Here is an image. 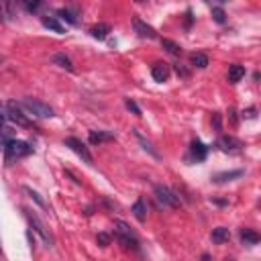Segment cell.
<instances>
[{"label":"cell","instance_id":"obj_1","mask_svg":"<svg viewBox=\"0 0 261 261\" xmlns=\"http://www.w3.org/2000/svg\"><path fill=\"white\" fill-rule=\"evenodd\" d=\"M114 237L127 251H139V239L131 231V226L122 221H114Z\"/></svg>","mask_w":261,"mask_h":261},{"label":"cell","instance_id":"obj_2","mask_svg":"<svg viewBox=\"0 0 261 261\" xmlns=\"http://www.w3.org/2000/svg\"><path fill=\"white\" fill-rule=\"evenodd\" d=\"M33 153V147H31L27 141H17V139H10L4 143V159L6 163L14 161V159H21V157H27Z\"/></svg>","mask_w":261,"mask_h":261},{"label":"cell","instance_id":"obj_3","mask_svg":"<svg viewBox=\"0 0 261 261\" xmlns=\"http://www.w3.org/2000/svg\"><path fill=\"white\" fill-rule=\"evenodd\" d=\"M21 106H25V109L33 116H37V118H51L53 116V109H51V106L41 102V100H37V98H25L21 102Z\"/></svg>","mask_w":261,"mask_h":261},{"label":"cell","instance_id":"obj_4","mask_svg":"<svg viewBox=\"0 0 261 261\" xmlns=\"http://www.w3.org/2000/svg\"><path fill=\"white\" fill-rule=\"evenodd\" d=\"M155 198L161 206H167V208H180V196L176 192H172L167 186H155Z\"/></svg>","mask_w":261,"mask_h":261},{"label":"cell","instance_id":"obj_5","mask_svg":"<svg viewBox=\"0 0 261 261\" xmlns=\"http://www.w3.org/2000/svg\"><path fill=\"white\" fill-rule=\"evenodd\" d=\"M6 116H8V120H12L14 125H19V127H25V129L31 127V120L23 112L21 104H17L14 100H8V104H6Z\"/></svg>","mask_w":261,"mask_h":261},{"label":"cell","instance_id":"obj_6","mask_svg":"<svg viewBox=\"0 0 261 261\" xmlns=\"http://www.w3.org/2000/svg\"><path fill=\"white\" fill-rule=\"evenodd\" d=\"M27 212V221H29V224H31V228H33V231L45 241V243H47L49 245V247H51V245H53V237L49 235V231H47V228H45V224L39 221V217H37V214L35 212H31V210H25Z\"/></svg>","mask_w":261,"mask_h":261},{"label":"cell","instance_id":"obj_7","mask_svg":"<svg viewBox=\"0 0 261 261\" xmlns=\"http://www.w3.org/2000/svg\"><path fill=\"white\" fill-rule=\"evenodd\" d=\"M64 145L70 147V149L75 153V155L82 157L86 163H92V161H94V159H92V153L88 151V147H86L80 139H75V137H66V139H64Z\"/></svg>","mask_w":261,"mask_h":261},{"label":"cell","instance_id":"obj_8","mask_svg":"<svg viewBox=\"0 0 261 261\" xmlns=\"http://www.w3.org/2000/svg\"><path fill=\"white\" fill-rule=\"evenodd\" d=\"M133 29H135V33L139 35L141 39H157V31L153 29V27H149L143 19H139V17H135L133 19Z\"/></svg>","mask_w":261,"mask_h":261},{"label":"cell","instance_id":"obj_9","mask_svg":"<svg viewBox=\"0 0 261 261\" xmlns=\"http://www.w3.org/2000/svg\"><path fill=\"white\" fill-rule=\"evenodd\" d=\"M219 147L224 151V153H235V151H239L241 147H243V143L237 139V137H233V135H221L219 137Z\"/></svg>","mask_w":261,"mask_h":261},{"label":"cell","instance_id":"obj_10","mask_svg":"<svg viewBox=\"0 0 261 261\" xmlns=\"http://www.w3.org/2000/svg\"><path fill=\"white\" fill-rule=\"evenodd\" d=\"M131 212H133V217L139 223H145L147 221V202H145V198H137V202L133 204Z\"/></svg>","mask_w":261,"mask_h":261},{"label":"cell","instance_id":"obj_11","mask_svg":"<svg viewBox=\"0 0 261 261\" xmlns=\"http://www.w3.org/2000/svg\"><path fill=\"white\" fill-rule=\"evenodd\" d=\"M190 153H192V157L196 159V161H204L206 159V155H208V147L202 143V141H192V147H190Z\"/></svg>","mask_w":261,"mask_h":261},{"label":"cell","instance_id":"obj_12","mask_svg":"<svg viewBox=\"0 0 261 261\" xmlns=\"http://www.w3.org/2000/svg\"><path fill=\"white\" fill-rule=\"evenodd\" d=\"M151 75L155 82H167V78H170V66L167 64H155L151 70Z\"/></svg>","mask_w":261,"mask_h":261},{"label":"cell","instance_id":"obj_13","mask_svg":"<svg viewBox=\"0 0 261 261\" xmlns=\"http://www.w3.org/2000/svg\"><path fill=\"white\" fill-rule=\"evenodd\" d=\"M239 237H241V243L247 245V247H253V245H257V243L261 241V237L253 231V228H241Z\"/></svg>","mask_w":261,"mask_h":261},{"label":"cell","instance_id":"obj_14","mask_svg":"<svg viewBox=\"0 0 261 261\" xmlns=\"http://www.w3.org/2000/svg\"><path fill=\"white\" fill-rule=\"evenodd\" d=\"M210 239H212V243L223 245V243H226L228 239H231V231H228L226 226H217V228H212Z\"/></svg>","mask_w":261,"mask_h":261},{"label":"cell","instance_id":"obj_15","mask_svg":"<svg viewBox=\"0 0 261 261\" xmlns=\"http://www.w3.org/2000/svg\"><path fill=\"white\" fill-rule=\"evenodd\" d=\"M88 139H90L92 145H98V143H104V141H112L114 133H111V131H90Z\"/></svg>","mask_w":261,"mask_h":261},{"label":"cell","instance_id":"obj_16","mask_svg":"<svg viewBox=\"0 0 261 261\" xmlns=\"http://www.w3.org/2000/svg\"><path fill=\"white\" fill-rule=\"evenodd\" d=\"M57 19L66 21L68 25H78V23H80L78 10H72V8H59V10H57Z\"/></svg>","mask_w":261,"mask_h":261},{"label":"cell","instance_id":"obj_17","mask_svg":"<svg viewBox=\"0 0 261 261\" xmlns=\"http://www.w3.org/2000/svg\"><path fill=\"white\" fill-rule=\"evenodd\" d=\"M111 25H106V23H98V25H94L90 29V35L94 37V39H98V41H102V39H106L109 37V33H111Z\"/></svg>","mask_w":261,"mask_h":261},{"label":"cell","instance_id":"obj_18","mask_svg":"<svg viewBox=\"0 0 261 261\" xmlns=\"http://www.w3.org/2000/svg\"><path fill=\"white\" fill-rule=\"evenodd\" d=\"M245 78V68L239 66V64H233V66H228V82L231 84H237Z\"/></svg>","mask_w":261,"mask_h":261},{"label":"cell","instance_id":"obj_19","mask_svg":"<svg viewBox=\"0 0 261 261\" xmlns=\"http://www.w3.org/2000/svg\"><path fill=\"white\" fill-rule=\"evenodd\" d=\"M41 23H43V27L51 29L53 33H59V35H64V31H66L64 25L57 21V17H41Z\"/></svg>","mask_w":261,"mask_h":261},{"label":"cell","instance_id":"obj_20","mask_svg":"<svg viewBox=\"0 0 261 261\" xmlns=\"http://www.w3.org/2000/svg\"><path fill=\"white\" fill-rule=\"evenodd\" d=\"M51 61H53L55 66L68 70V72H74V64H72V59H70L66 53H55V55L51 57Z\"/></svg>","mask_w":261,"mask_h":261},{"label":"cell","instance_id":"obj_21","mask_svg":"<svg viewBox=\"0 0 261 261\" xmlns=\"http://www.w3.org/2000/svg\"><path fill=\"white\" fill-rule=\"evenodd\" d=\"M135 137H137V141H139V143H141V147H143V149H145L147 153H151V155H153V157H159V153L155 151V147H153V145H151V141H149V139H145V137H143V135H141L139 131H135Z\"/></svg>","mask_w":261,"mask_h":261},{"label":"cell","instance_id":"obj_22","mask_svg":"<svg viewBox=\"0 0 261 261\" xmlns=\"http://www.w3.org/2000/svg\"><path fill=\"white\" fill-rule=\"evenodd\" d=\"M190 64H192L194 68L204 70V68H208V57H206L204 53H192V55H190Z\"/></svg>","mask_w":261,"mask_h":261},{"label":"cell","instance_id":"obj_23","mask_svg":"<svg viewBox=\"0 0 261 261\" xmlns=\"http://www.w3.org/2000/svg\"><path fill=\"white\" fill-rule=\"evenodd\" d=\"M243 176V170H235V172H224V174H219L217 178H214V182L217 184H223V182H231L233 178H241Z\"/></svg>","mask_w":261,"mask_h":261},{"label":"cell","instance_id":"obj_24","mask_svg":"<svg viewBox=\"0 0 261 261\" xmlns=\"http://www.w3.org/2000/svg\"><path fill=\"white\" fill-rule=\"evenodd\" d=\"M161 45H163V49H167L172 55H180L182 53V47L176 41H172V39H161Z\"/></svg>","mask_w":261,"mask_h":261},{"label":"cell","instance_id":"obj_25","mask_svg":"<svg viewBox=\"0 0 261 261\" xmlns=\"http://www.w3.org/2000/svg\"><path fill=\"white\" fill-rule=\"evenodd\" d=\"M212 19H214V23L223 25L226 21V14H224V10L221 6H212Z\"/></svg>","mask_w":261,"mask_h":261},{"label":"cell","instance_id":"obj_26","mask_svg":"<svg viewBox=\"0 0 261 261\" xmlns=\"http://www.w3.org/2000/svg\"><path fill=\"white\" fill-rule=\"evenodd\" d=\"M25 192H27V194H29L31 198H33V200H35V202H37V204H39L41 208H47V204H45V200H43V198H41V196H39V194H37L35 190H31V188H25Z\"/></svg>","mask_w":261,"mask_h":261},{"label":"cell","instance_id":"obj_27","mask_svg":"<svg viewBox=\"0 0 261 261\" xmlns=\"http://www.w3.org/2000/svg\"><path fill=\"white\" fill-rule=\"evenodd\" d=\"M98 245H100V247H109V245H111V235H106V233H98Z\"/></svg>","mask_w":261,"mask_h":261},{"label":"cell","instance_id":"obj_28","mask_svg":"<svg viewBox=\"0 0 261 261\" xmlns=\"http://www.w3.org/2000/svg\"><path fill=\"white\" fill-rule=\"evenodd\" d=\"M25 8L29 12H39L43 8V2H25Z\"/></svg>","mask_w":261,"mask_h":261},{"label":"cell","instance_id":"obj_29","mask_svg":"<svg viewBox=\"0 0 261 261\" xmlns=\"http://www.w3.org/2000/svg\"><path fill=\"white\" fill-rule=\"evenodd\" d=\"M125 104H127V109H129V111H131L133 114H137V116H141V109H139V106H137V104H135L133 100H127Z\"/></svg>","mask_w":261,"mask_h":261},{"label":"cell","instance_id":"obj_30","mask_svg":"<svg viewBox=\"0 0 261 261\" xmlns=\"http://www.w3.org/2000/svg\"><path fill=\"white\" fill-rule=\"evenodd\" d=\"M214 127H217V131H221V114L219 112H214Z\"/></svg>","mask_w":261,"mask_h":261},{"label":"cell","instance_id":"obj_31","mask_svg":"<svg viewBox=\"0 0 261 261\" xmlns=\"http://www.w3.org/2000/svg\"><path fill=\"white\" fill-rule=\"evenodd\" d=\"M176 72H178L180 75H184V78H186V75H188V72L184 70V68H180V66H176Z\"/></svg>","mask_w":261,"mask_h":261},{"label":"cell","instance_id":"obj_32","mask_svg":"<svg viewBox=\"0 0 261 261\" xmlns=\"http://www.w3.org/2000/svg\"><path fill=\"white\" fill-rule=\"evenodd\" d=\"M4 17H6V14H4V4H2V2H0V23H2V21H4Z\"/></svg>","mask_w":261,"mask_h":261},{"label":"cell","instance_id":"obj_33","mask_svg":"<svg viewBox=\"0 0 261 261\" xmlns=\"http://www.w3.org/2000/svg\"><path fill=\"white\" fill-rule=\"evenodd\" d=\"M2 125H4V114L0 112V131H2Z\"/></svg>","mask_w":261,"mask_h":261},{"label":"cell","instance_id":"obj_34","mask_svg":"<svg viewBox=\"0 0 261 261\" xmlns=\"http://www.w3.org/2000/svg\"><path fill=\"white\" fill-rule=\"evenodd\" d=\"M202 261H212V257H210L208 253H204V255H202Z\"/></svg>","mask_w":261,"mask_h":261},{"label":"cell","instance_id":"obj_35","mask_svg":"<svg viewBox=\"0 0 261 261\" xmlns=\"http://www.w3.org/2000/svg\"><path fill=\"white\" fill-rule=\"evenodd\" d=\"M226 261H235V259H226Z\"/></svg>","mask_w":261,"mask_h":261},{"label":"cell","instance_id":"obj_36","mask_svg":"<svg viewBox=\"0 0 261 261\" xmlns=\"http://www.w3.org/2000/svg\"><path fill=\"white\" fill-rule=\"evenodd\" d=\"M0 64H2V57H0Z\"/></svg>","mask_w":261,"mask_h":261}]
</instances>
